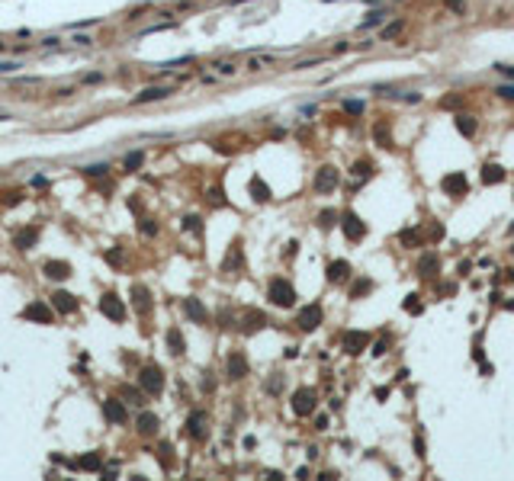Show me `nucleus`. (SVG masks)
I'll use <instances>...</instances> for the list:
<instances>
[{"label":"nucleus","instance_id":"obj_30","mask_svg":"<svg viewBox=\"0 0 514 481\" xmlns=\"http://www.w3.org/2000/svg\"><path fill=\"white\" fill-rule=\"evenodd\" d=\"M456 129H460L466 138H473V135H476V119H473V115H463V113H460V115H456Z\"/></svg>","mask_w":514,"mask_h":481},{"label":"nucleus","instance_id":"obj_24","mask_svg":"<svg viewBox=\"0 0 514 481\" xmlns=\"http://www.w3.org/2000/svg\"><path fill=\"white\" fill-rule=\"evenodd\" d=\"M39 241V228H23L13 234V247H20V250H29V247H36Z\"/></svg>","mask_w":514,"mask_h":481},{"label":"nucleus","instance_id":"obj_19","mask_svg":"<svg viewBox=\"0 0 514 481\" xmlns=\"http://www.w3.org/2000/svg\"><path fill=\"white\" fill-rule=\"evenodd\" d=\"M135 430L142 436H154L158 430H161V420L154 417L151 411H142V414H138V420H135Z\"/></svg>","mask_w":514,"mask_h":481},{"label":"nucleus","instance_id":"obj_15","mask_svg":"<svg viewBox=\"0 0 514 481\" xmlns=\"http://www.w3.org/2000/svg\"><path fill=\"white\" fill-rule=\"evenodd\" d=\"M322 318H325L322 305H306V308L299 311V327H302V330H315L318 324H322Z\"/></svg>","mask_w":514,"mask_h":481},{"label":"nucleus","instance_id":"obj_11","mask_svg":"<svg viewBox=\"0 0 514 481\" xmlns=\"http://www.w3.org/2000/svg\"><path fill=\"white\" fill-rule=\"evenodd\" d=\"M440 190L447 192V196H463V192L469 190V183H466V173H460V170H456V173H447L444 180H440Z\"/></svg>","mask_w":514,"mask_h":481},{"label":"nucleus","instance_id":"obj_48","mask_svg":"<svg viewBox=\"0 0 514 481\" xmlns=\"http://www.w3.org/2000/svg\"><path fill=\"white\" fill-rule=\"evenodd\" d=\"M23 64L20 61H0V74H13V71H20Z\"/></svg>","mask_w":514,"mask_h":481},{"label":"nucleus","instance_id":"obj_55","mask_svg":"<svg viewBox=\"0 0 514 481\" xmlns=\"http://www.w3.org/2000/svg\"><path fill=\"white\" fill-rule=\"evenodd\" d=\"M106 260L113 263V267H119V263H123V250H119V253H116V250H109V253H106Z\"/></svg>","mask_w":514,"mask_h":481},{"label":"nucleus","instance_id":"obj_40","mask_svg":"<svg viewBox=\"0 0 514 481\" xmlns=\"http://www.w3.org/2000/svg\"><path fill=\"white\" fill-rule=\"evenodd\" d=\"M418 298H421V295H414V292H411V295L402 302V308H405V311H411V314H421V302H418Z\"/></svg>","mask_w":514,"mask_h":481},{"label":"nucleus","instance_id":"obj_37","mask_svg":"<svg viewBox=\"0 0 514 481\" xmlns=\"http://www.w3.org/2000/svg\"><path fill=\"white\" fill-rule=\"evenodd\" d=\"M350 173L357 176V180H367V176H373V167H370V160H357L350 167Z\"/></svg>","mask_w":514,"mask_h":481},{"label":"nucleus","instance_id":"obj_23","mask_svg":"<svg viewBox=\"0 0 514 481\" xmlns=\"http://www.w3.org/2000/svg\"><path fill=\"white\" fill-rule=\"evenodd\" d=\"M350 276V263L347 260H331L328 263V283H344Z\"/></svg>","mask_w":514,"mask_h":481},{"label":"nucleus","instance_id":"obj_58","mask_svg":"<svg viewBox=\"0 0 514 481\" xmlns=\"http://www.w3.org/2000/svg\"><path fill=\"white\" fill-rule=\"evenodd\" d=\"M32 183H36V186H48V176H42V173H36V176H32Z\"/></svg>","mask_w":514,"mask_h":481},{"label":"nucleus","instance_id":"obj_29","mask_svg":"<svg viewBox=\"0 0 514 481\" xmlns=\"http://www.w3.org/2000/svg\"><path fill=\"white\" fill-rule=\"evenodd\" d=\"M251 192H254L257 202H267V199H270V190H267V183H264L261 176H251Z\"/></svg>","mask_w":514,"mask_h":481},{"label":"nucleus","instance_id":"obj_49","mask_svg":"<svg viewBox=\"0 0 514 481\" xmlns=\"http://www.w3.org/2000/svg\"><path fill=\"white\" fill-rule=\"evenodd\" d=\"M200 7V0H174V10H193Z\"/></svg>","mask_w":514,"mask_h":481},{"label":"nucleus","instance_id":"obj_63","mask_svg":"<svg viewBox=\"0 0 514 481\" xmlns=\"http://www.w3.org/2000/svg\"><path fill=\"white\" fill-rule=\"evenodd\" d=\"M3 52H7V45H3V38H0V55H3Z\"/></svg>","mask_w":514,"mask_h":481},{"label":"nucleus","instance_id":"obj_21","mask_svg":"<svg viewBox=\"0 0 514 481\" xmlns=\"http://www.w3.org/2000/svg\"><path fill=\"white\" fill-rule=\"evenodd\" d=\"M71 468H77V472H100L103 459H100V452H84L77 462H71Z\"/></svg>","mask_w":514,"mask_h":481},{"label":"nucleus","instance_id":"obj_38","mask_svg":"<svg viewBox=\"0 0 514 481\" xmlns=\"http://www.w3.org/2000/svg\"><path fill=\"white\" fill-rule=\"evenodd\" d=\"M68 45H74V48H93V38L84 36V32H74V36H68Z\"/></svg>","mask_w":514,"mask_h":481},{"label":"nucleus","instance_id":"obj_18","mask_svg":"<svg viewBox=\"0 0 514 481\" xmlns=\"http://www.w3.org/2000/svg\"><path fill=\"white\" fill-rule=\"evenodd\" d=\"M437 269H440V257H437L434 250L424 253V257L418 260V276H421V279H434V276H437Z\"/></svg>","mask_w":514,"mask_h":481},{"label":"nucleus","instance_id":"obj_61","mask_svg":"<svg viewBox=\"0 0 514 481\" xmlns=\"http://www.w3.org/2000/svg\"><path fill=\"white\" fill-rule=\"evenodd\" d=\"M447 3H450V7L456 10V13H463V0H447Z\"/></svg>","mask_w":514,"mask_h":481},{"label":"nucleus","instance_id":"obj_16","mask_svg":"<svg viewBox=\"0 0 514 481\" xmlns=\"http://www.w3.org/2000/svg\"><path fill=\"white\" fill-rule=\"evenodd\" d=\"M42 273H45L48 279H55V283H62V279L71 276V263H64V260H45V263H42Z\"/></svg>","mask_w":514,"mask_h":481},{"label":"nucleus","instance_id":"obj_44","mask_svg":"<svg viewBox=\"0 0 514 481\" xmlns=\"http://www.w3.org/2000/svg\"><path fill=\"white\" fill-rule=\"evenodd\" d=\"M106 170H109L106 164H90V167H84V173L87 176H106Z\"/></svg>","mask_w":514,"mask_h":481},{"label":"nucleus","instance_id":"obj_5","mask_svg":"<svg viewBox=\"0 0 514 481\" xmlns=\"http://www.w3.org/2000/svg\"><path fill=\"white\" fill-rule=\"evenodd\" d=\"M100 314L119 324V321L125 318V305H123V298L116 295V292H106V295L100 298Z\"/></svg>","mask_w":514,"mask_h":481},{"label":"nucleus","instance_id":"obj_41","mask_svg":"<svg viewBox=\"0 0 514 481\" xmlns=\"http://www.w3.org/2000/svg\"><path fill=\"white\" fill-rule=\"evenodd\" d=\"M373 135H376L379 148H389V145H392V138H389V129H386V125H376V129H373Z\"/></svg>","mask_w":514,"mask_h":481},{"label":"nucleus","instance_id":"obj_26","mask_svg":"<svg viewBox=\"0 0 514 481\" xmlns=\"http://www.w3.org/2000/svg\"><path fill=\"white\" fill-rule=\"evenodd\" d=\"M132 295H135V308H138L142 314H148V311H151V295H148V289L135 286V289H132Z\"/></svg>","mask_w":514,"mask_h":481},{"label":"nucleus","instance_id":"obj_28","mask_svg":"<svg viewBox=\"0 0 514 481\" xmlns=\"http://www.w3.org/2000/svg\"><path fill=\"white\" fill-rule=\"evenodd\" d=\"M505 180V170L498 164H485L482 167V183H501Z\"/></svg>","mask_w":514,"mask_h":481},{"label":"nucleus","instance_id":"obj_60","mask_svg":"<svg viewBox=\"0 0 514 481\" xmlns=\"http://www.w3.org/2000/svg\"><path fill=\"white\" fill-rule=\"evenodd\" d=\"M498 93H501V96H508V99H514V87H498Z\"/></svg>","mask_w":514,"mask_h":481},{"label":"nucleus","instance_id":"obj_42","mask_svg":"<svg viewBox=\"0 0 514 481\" xmlns=\"http://www.w3.org/2000/svg\"><path fill=\"white\" fill-rule=\"evenodd\" d=\"M39 48H45V52H58V48H62V38H58V36H45L42 42H39Z\"/></svg>","mask_w":514,"mask_h":481},{"label":"nucleus","instance_id":"obj_53","mask_svg":"<svg viewBox=\"0 0 514 481\" xmlns=\"http://www.w3.org/2000/svg\"><path fill=\"white\" fill-rule=\"evenodd\" d=\"M138 231H142V234H158V225H154V222H142V225H138Z\"/></svg>","mask_w":514,"mask_h":481},{"label":"nucleus","instance_id":"obj_34","mask_svg":"<svg viewBox=\"0 0 514 481\" xmlns=\"http://www.w3.org/2000/svg\"><path fill=\"white\" fill-rule=\"evenodd\" d=\"M402 29H405V19H395V23L383 26V32H379V38H386V42H389V38H395V36H399Z\"/></svg>","mask_w":514,"mask_h":481},{"label":"nucleus","instance_id":"obj_20","mask_svg":"<svg viewBox=\"0 0 514 481\" xmlns=\"http://www.w3.org/2000/svg\"><path fill=\"white\" fill-rule=\"evenodd\" d=\"M184 311H186V318L196 321V324H206V321H209V311H206V305H203L200 298H186Z\"/></svg>","mask_w":514,"mask_h":481},{"label":"nucleus","instance_id":"obj_9","mask_svg":"<svg viewBox=\"0 0 514 481\" xmlns=\"http://www.w3.org/2000/svg\"><path fill=\"white\" fill-rule=\"evenodd\" d=\"M23 318H26V321H36V324H52V321H55V311L45 305V302H29V305L23 308Z\"/></svg>","mask_w":514,"mask_h":481},{"label":"nucleus","instance_id":"obj_50","mask_svg":"<svg viewBox=\"0 0 514 481\" xmlns=\"http://www.w3.org/2000/svg\"><path fill=\"white\" fill-rule=\"evenodd\" d=\"M81 80H84V84H100V80H103V71H90V74H84Z\"/></svg>","mask_w":514,"mask_h":481},{"label":"nucleus","instance_id":"obj_22","mask_svg":"<svg viewBox=\"0 0 514 481\" xmlns=\"http://www.w3.org/2000/svg\"><path fill=\"white\" fill-rule=\"evenodd\" d=\"M241 267H245V257H241V244L235 241V244H231V250H228V257L222 260V269H225V273H238Z\"/></svg>","mask_w":514,"mask_h":481},{"label":"nucleus","instance_id":"obj_57","mask_svg":"<svg viewBox=\"0 0 514 481\" xmlns=\"http://www.w3.org/2000/svg\"><path fill=\"white\" fill-rule=\"evenodd\" d=\"M318 61H322V58H308V61H296V71H302V68H315Z\"/></svg>","mask_w":514,"mask_h":481},{"label":"nucleus","instance_id":"obj_4","mask_svg":"<svg viewBox=\"0 0 514 481\" xmlns=\"http://www.w3.org/2000/svg\"><path fill=\"white\" fill-rule=\"evenodd\" d=\"M186 433H190V440L203 443V440L209 436V414L206 411H193L190 417H186Z\"/></svg>","mask_w":514,"mask_h":481},{"label":"nucleus","instance_id":"obj_14","mask_svg":"<svg viewBox=\"0 0 514 481\" xmlns=\"http://www.w3.org/2000/svg\"><path fill=\"white\" fill-rule=\"evenodd\" d=\"M367 344H370L367 330H347L344 334V353H350V356H357L360 350H367Z\"/></svg>","mask_w":514,"mask_h":481},{"label":"nucleus","instance_id":"obj_45","mask_svg":"<svg viewBox=\"0 0 514 481\" xmlns=\"http://www.w3.org/2000/svg\"><path fill=\"white\" fill-rule=\"evenodd\" d=\"M334 218H338V215L331 212V209H325V212L318 215V225H322V228H331V225H334Z\"/></svg>","mask_w":514,"mask_h":481},{"label":"nucleus","instance_id":"obj_7","mask_svg":"<svg viewBox=\"0 0 514 481\" xmlns=\"http://www.w3.org/2000/svg\"><path fill=\"white\" fill-rule=\"evenodd\" d=\"M276 64H280V55H273V52H257V55H247L245 71H247V74H261V71H270V68H276Z\"/></svg>","mask_w":514,"mask_h":481},{"label":"nucleus","instance_id":"obj_62","mask_svg":"<svg viewBox=\"0 0 514 481\" xmlns=\"http://www.w3.org/2000/svg\"><path fill=\"white\" fill-rule=\"evenodd\" d=\"M498 71H501V74H508V77H514V68H508V64H498Z\"/></svg>","mask_w":514,"mask_h":481},{"label":"nucleus","instance_id":"obj_54","mask_svg":"<svg viewBox=\"0 0 514 481\" xmlns=\"http://www.w3.org/2000/svg\"><path fill=\"white\" fill-rule=\"evenodd\" d=\"M315 430H328V414H318V417H315Z\"/></svg>","mask_w":514,"mask_h":481},{"label":"nucleus","instance_id":"obj_47","mask_svg":"<svg viewBox=\"0 0 514 481\" xmlns=\"http://www.w3.org/2000/svg\"><path fill=\"white\" fill-rule=\"evenodd\" d=\"M209 199H212L215 206H225V192L219 190V186H212V190H209Z\"/></svg>","mask_w":514,"mask_h":481},{"label":"nucleus","instance_id":"obj_51","mask_svg":"<svg viewBox=\"0 0 514 481\" xmlns=\"http://www.w3.org/2000/svg\"><path fill=\"white\" fill-rule=\"evenodd\" d=\"M399 241H402V244H418V231H402Z\"/></svg>","mask_w":514,"mask_h":481},{"label":"nucleus","instance_id":"obj_17","mask_svg":"<svg viewBox=\"0 0 514 481\" xmlns=\"http://www.w3.org/2000/svg\"><path fill=\"white\" fill-rule=\"evenodd\" d=\"M52 308H55V311H62V314H74V311H77V295L58 289V292L52 295Z\"/></svg>","mask_w":514,"mask_h":481},{"label":"nucleus","instance_id":"obj_43","mask_svg":"<svg viewBox=\"0 0 514 481\" xmlns=\"http://www.w3.org/2000/svg\"><path fill=\"white\" fill-rule=\"evenodd\" d=\"M184 231H203V218L200 215H186L184 218Z\"/></svg>","mask_w":514,"mask_h":481},{"label":"nucleus","instance_id":"obj_12","mask_svg":"<svg viewBox=\"0 0 514 481\" xmlns=\"http://www.w3.org/2000/svg\"><path fill=\"white\" fill-rule=\"evenodd\" d=\"M103 417H106V423H113V427H123L125 420H129V414H125V404H119L116 398H106V401H103Z\"/></svg>","mask_w":514,"mask_h":481},{"label":"nucleus","instance_id":"obj_33","mask_svg":"<svg viewBox=\"0 0 514 481\" xmlns=\"http://www.w3.org/2000/svg\"><path fill=\"white\" fill-rule=\"evenodd\" d=\"M212 71L219 77H235V74H238V64H235V61H212Z\"/></svg>","mask_w":514,"mask_h":481},{"label":"nucleus","instance_id":"obj_2","mask_svg":"<svg viewBox=\"0 0 514 481\" xmlns=\"http://www.w3.org/2000/svg\"><path fill=\"white\" fill-rule=\"evenodd\" d=\"M267 295H270V302H273L276 308H292L296 305V289H292L289 279H273L270 289H267Z\"/></svg>","mask_w":514,"mask_h":481},{"label":"nucleus","instance_id":"obj_59","mask_svg":"<svg viewBox=\"0 0 514 481\" xmlns=\"http://www.w3.org/2000/svg\"><path fill=\"white\" fill-rule=\"evenodd\" d=\"M58 96H71V93H77V87H62V90H55Z\"/></svg>","mask_w":514,"mask_h":481},{"label":"nucleus","instance_id":"obj_8","mask_svg":"<svg viewBox=\"0 0 514 481\" xmlns=\"http://www.w3.org/2000/svg\"><path fill=\"white\" fill-rule=\"evenodd\" d=\"M225 375H228L231 382H238V379L247 375V359H245L241 350H231L228 356H225Z\"/></svg>","mask_w":514,"mask_h":481},{"label":"nucleus","instance_id":"obj_56","mask_svg":"<svg viewBox=\"0 0 514 481\" xmlns=\"http://www.w3.org/2000/svg\"><path fill=\"white\" fill-rule=\"evenodd\" d=\"M386 350H389V340H379V344L373 346V356H383Z\"/></svg>","mask_w":514,"mask_h":481},{"label":"nucleus","instance_id":"obj_1","mask_svg":"<svg viewBox=\"0 0 514 481\" xmlns=\"http://www.w3.org/2000/svg\"><path fill=\"white\" fill-rule=\"evenodd\" d=\"M138 388L145 391V395L158 398L164 391V372L154 363H148V366H142V372H138Z\"/></svg>","mask_w":514,"mask_h":481},{"label":"nucleus","instance_id":"obj_13","mask_svg":"<svg viewBox=\"0 0 514 481\" xmlns=\"http://www.w3.org/2000/svg\"><path fill=\"white\" fill-rule=\"evenodd\" d=\"M292 411L299 414V417H308L315 411V391L312 388H299L292 395Z\"/></svg>","mask_w":514,"mask_h":481},{"label":"nucleus","instance_id":"obj_3","mask_svg":"<svg viewBox=\"0 0 514 481\" xmlns=\"http://www.w3.org/2000/svg\"><path fill=\"white\" fill-rule=\"evenodd\" d=\"M174 87L170 84H161V87H145V90L142 93H135V96H132V103H135V106H145V103H161V99H167V96H174Z\"/></svg>","mask_w":514,"mask_h":481},{"label":"nucleus","instance_id":"obj_25","mask_svg":"<svg viewBox=\"0 0 514 481\" xmlns=\"http://www.w3.org/2000/svg\"><path fill=\"white\" fill-rule=\"evenodd\" d=\"M167 350L174 353V356H184V353H186L184 334H180V330H177V327H170V330H167Z\"/></svg>","mask_w":514,"mask_h":481},{"label":"nucleus","instance_id":"obj_31","mask_svg":"<svg viewBox=\"0 0 514 481\" xmlns=\"http://www.w3.org/2000/svg\"><path fill=\"white\" fill-rule=\"evenodd\" d=\"M386 16H389V10H373V13L367 16L360 23V29H373V26H383L386 23Z\"/></svg>","mask_w":514,"mask_h":481},{"label":"nucleus","instance_id":"obj_52","mask_svg":"<svg viewBox=\"0 0 514 481\" xmlns=\"http://www.w3.org/2000/svg\"><path fill=\"white\" fill-rule=\"evenodd\" d=\"M460 99H463V96H444V99H440V106H444V109H453V106H460Z\"/></svg>","mask_w":514,"mask_h":481},{"label":"nucleus","instance_id":"obj_35","mask_svg":"<svg viewBox=\"0 0 514 481\" xmlns=\"http://www.w3.org/2000/svg\"><path fill=\"white\" fill-rule=\"evenodd\" d=\"M370 289H373V279H357V283L350 286V298H363Z\"/></svg>","mask_w":514,"mask_h":481},{"label":"nucleus","instance_id":"obj_27","mask_svg":"<svg viewBox=\"0 0 514 481\" xmlns=\"http://www.w3.org/2000/svg\"><path fill=\"white\" fill-rule=\"evenodd\" d=\"M264 324H267V318H264V311H247V314H245V330H247V334H254V330H261Z\"/></svg>","mask_w":514,"mask_h":481},{"label":"nucleus","instance_id":"obj_39","mask_svg":"<svg viewBox=\"0 0 514 481\" xmlns=\"http://www.w3.org/2000/svg\"><path fill=\"white\" fill-rule=\"evenodd\" d=\"M123 395L129 398L132 404H145V391H142V388H132V385H123Z\"/></svg>","mask_w":514,"mask_h":481},{"label":"nucleus","instance_id":"obj_6","mask_svg":"<svg viewBox=\"0 0 514 481\" xmlns=\"http://www.w3.org/2000/svg\"><path fill=\"white\" fill-rule=\"evenodd\" d=\"M341 183V173L338 167H331V164H325L318 173H315V192H334Z\"/></svg>","mask_w":514,"mask_h":481},{"label":"nucleus","instance_id":"obj_46","mask_svg":"<svg viewBox=\"0 0 514 481\" xmlns=\"http://www.w3.org/2000/svg\"><path fill=\"white\" fill-rule=\"evenodd\" d=\"M344 109H347L350 115H360V113H363V103H360V99H347Z\"/></svg>","mask_w":514,"mask_h":481},{"label":"nucleus","instance_id":"obj_10","mask_svg":"<svg viewBox=\"0 0 514 481\" xmlns=\"http://www.w3.org/2000/svg\"><path fill=\"white\" fill-rule=\"evenodd\" d=\"M341 228H344L347 241H363V234H367V225H363L353 212H344V215H341Z\"/></svg>","mask_w":514,"mask_h":481},{"label":"nucleus","instance_id":"obj_36","mask_svg":"<svg viewBox=\"0 0 514 481\" xmlns=\"http://www.w3.org/2000/svg\"><path fill=\"white\" fill-rule=\"evenodd\" d=\"M158 452H161V468L167 472V468L174 465V446H170V443H161V446H158Z\"/></svg>","mask_w":514,"mask_h":481},{"label":"nucleus","instance_id":"obj_32","mask_svg":"<svg viewBox=\"0 0 514 481\" xmlns=\"http://www.w3.org/2000/svg\"><path fill=\"white\" fill-rule=\"evenodd\" d=\"M142 164H145V151H129V154L123 157V167H125V170H138Z\"/></svg>","mask_w":514,"mask_h":481}]
</instances>
